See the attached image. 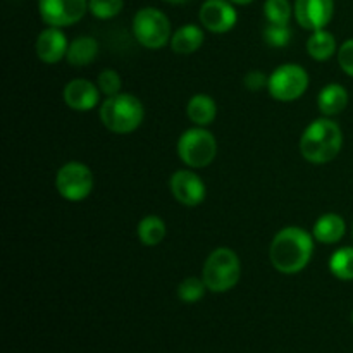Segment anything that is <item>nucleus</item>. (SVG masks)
<instances>
[{
  "label": "nucleus",
  "mask_w": 353,
  "mask_h": 353,
  "mask_svg": "<svg viewBox=\"0 0 353 353\" xmlns=\"http://www.w3.org/2000/svg\"><path fill=\"white\" fill-rule=\"evenodd\" d=\"M314 234L299 226L283 228L269 248L272 268L281 274L303 271L312 259Z\"/></svg>",
  "instance_id": "f257e3e1"
},
{
  "label": "nucleus",
  "mask_w": 353,
  "mask_h": 353,
  "mask_svg": "<svg viewBox=\"0 0 353 353\" xmlns=\"http://www.w3.org/2000/svg\"><path fill=\"white\" fill-rule=\"evenodd\" d=\"M343 133L334 121L323 117L307 126L300 138V154L310 164H327L341 150Z\"/></svg>",
  "instance_id": "f03ea898"
},
{
  "label": "nucleus",
  "mask_w": 353,
  "mask_h": 353,
  "mask_svg": "<svg viewBox=\"0 0 353 353\" xmlns=\"http://www.w3.org/2000/svg\"><path fill=\"white\" fill-rule=\"evenodd\" d=\"M145 117L143 103L131 93H117L107 97L100 107V119L103 126L116 134L133 133L141 126Z\"/></svg>",
  "instance_id": "7ed1b4c3"
},
{
  "label": "nucleus",
  "mask_w": 353,
  "mask_h": 353,
  "mask_svg": "<svg viewBox=\"0 0 353 353\" xmlns=\"http://www.w3.org/2000/svg\"><path fill=\"white\" fill-rule=\"evenodd\" d=\"M241 276V264L238 255L231 248H216L207 257L202 269V279L207 290L212 293L230 292L238 285Z\"/></svg>",
  "instance_id": "20e7f679"
},
{
  "label": "nucleus",
  "mask_w": 353,
  "mask_h": 353,
  "mask_svg": "<svg viewBox=\"0 0 353 353\" xmlns=\"http://www.w3.org/2000/svg\"><path fill=\"white\" fill-rule=\"evenodd\" d=\"M133 34L145 48L159 50L171 41V21L155 7H143L133 17Z\"/></svg>",
  "instance_id": "39448f33"
},
{
  "label": "nucleus",
  "mask_w": 353,
  "mask_h": 353,
  "mask_svg": "<svg viewBox=\"0 0 353 353\" xmlns=\"http://www.w3.org/2000/svg\"><path fill=\"white\" fill-rule=\"evenodd\" d=\"M217 154V141L205 128H190L179 137L178 155L188 168L202 169L214 162Z\"/></svg>",
  "instance_id": "423d86ee"
},
{
  "label": "nucleus",
  "mask_w": 353,
  "mask_h": 353,
  "mask_svg": "<svg viewBox=\"0 0 353 353\" xmlns=\"http://www.w3.org/2000/svg\"><path fill=\"white\" fill-rule=\"evenodd\" d=\"M309 88V72L299 64H283L269 76L268 90L279 102H293Z\"/></svg>",
  "instance_id": "0eeeda50"
},
{
  "label": "nucleus",
  "mask_w": 353,
  "mask_h": 353,
  "mask_svg": "<svg viewBox=\"0 0 353 353\" xmlns=\"http://www.w3.org/2000/svg\"><path fill=\"white\" fill-rule=\"evenodd\" d=\"M55 188L62 199L69 202H81L92 193L93 174L88 165L81 162H68L55 176Z\"/></svg>",
  "instance_id": "6e6552de"
},
{
  "label": "nucleus",
  "mask_w": 353,
  "mask_h": 353,
  "mask_svg": "<svg viewBox=\"0 0 353 353\" xmlns=\"http://www.w3.org/2000/svg\"><path fill=\"white\" fill-rule=\"evenodd\" d=\"M88 10V0H38V12L48 26L65 28L79 23Z\"/></svg>",
  "instance_id": "1a4fd4ad"
},
{
  "label": "nucleus",
  "mask_w": 353,
  "mask_h": 353,
  "mask_svg": "<svg viewBox=\"0 0 353 353\" xmlns=\"http://www.w3.org/2000/svg\"><path fill=\"white\" fill-rule=\"evenodd\" d=\"M200 23L210 33H228L238 21V12L230 0H205L200 7Z\"/></svg>",
  "instance_id": "9d476101"
},
{
  "label": "nucleus",
  "mask_w": 353,
  "mask_h": 353,
  "mask_svg": "<svg viewBox=\"0 0 353 353\" xmlns=\"http://www.w3.org/2000/svg\"><path fill=\"white\" fill-rule=\"evenodd\" d=\"M293 12L303 30H324L333 19L334 0H295Z\"/></svg>",
  "instance_id": "9b49d317"
},
{
  "label": "nucleus",
  "mask_w": 353,
  "mask_h": 353,
  "mask_svg": "<svg viewBox=\"0 0 353 353\" xmlns=\"http://www.w3.org/2000/svg\"><path fill=\"white\" fill-rule=\"evenodd\" d=\"M171 192L179 203L196 207L205 199V185L202 178L190 169H181L171 176Z\"/></svg>",
  "instance_id": "f8f14e48"
},
{
  "label": "nucleus",
  "mask_w": 353,
  "mask_h": 353,
  "mask_svg": "<svg viewBox=\"0 0 353 353\" xmlns=\"http://www.w3.org/2000/svg\"><path fill=\"white\" fill-rule=\"evenodd\" d=\"M64 102L69 109L78 110V112H88L95 109L100 100V90L95 83L85 78H76L64 86Z\"/></svg>",
  "instance_id": "ddd939ff"
},
{
  "label": "nucleus",
  "mask_w": 353,
  "mask_h": 353,
  "mask_svg": "<svg viewBox=\"0 0 353 353\" xmlns=\"http://www.w3.org/2000/svg\"><path fill=\"white\" fill-rule=\"evenodd\" d=\"M68 48L69 43L65 40V34L62 33L61 28L54 26H48L47 30L41 31L37 38V45H34L38 59L45 64H57L65 57Z\"/></svg>",
  "instance_id": "4468645a"
},
{
  "label": "nucleus",
  "mask_w": 353,
  "mask_h": 353,
  "mask_svg": "<svg viewBox=\"0 0 353 353\" xmlns=\"http://www.w3.org/2000/svg\"><path fill=\"white\" fill-rule=\"evenodd\" d=\"M345 231H347V223L343 217L340 214L327 212L316 221L312 234L319 243L333 245L345 236Z\"/></svg>",
  "instance_id": "2eb2a0df"
},
{
  "label": "nucleus",
  "mask_w": 353,
  "mask_h": 353,
  "mask_svg": "<svg viewBox=\"0 0 353 353\" xmlns=\"http://www.w3.org/2000/svg\"><path fill=\"white\" fill-rule=\"evenodd\" d=\"M348 105V92L345 86L338 83L326 85L317 95V107L326 117L338 116L343 112Z\"/></svg>",
  "instance_id": "dca6fc26"
},
{
  "label": "nucleus",
  "mask_w": 353,
  "mask_h": 353,
  "mask_svg": "<svg viewBox=\"0 0 353 353\" xmlns=\"http://www.w3.org/2000/svg\"><path fill=\"white\" fill-rule=\"evenodd\" d=\"M203 40H205V34L202 28L195 24H186L172 33L171 48L179 55H190L202 47Z\"/></svg>",
  "instance_id": "f3484780"
},
{
  "label": "nucleus",
  "mask_w": 353,
  "mask_h": 353,
  "mask_svg": "<svg viewBox=\"0 0 353 353\" xmlns=\"http://www.w3.org/2000/svg\"><path fill=\"white\" fill-rule=\"evenodd\" d=\"M99 55V43L92 37H78L69 43L65 59L74 68L90 65Z\"/></svg>",
  "instance_id": "a211bd4d"
},
{
  "label": "nucleus",
  "mask_w": 353,
  "mask_h": 353,
  "mask_svg": "<svg viewBox=\"0 0 353 353\" xmlns=\"http://www.w3.org/2000/svg\"><path fill=\"white\" fill-rule=\"evenodd\" d=\"M186 114H188L190 121L193 124L200 128H205L209 124L214 123L217 116V105L209 95H203V93H199V95L192 97L186 105Z\"/></svg>",
  "instance_id": "6ab92c4d"
},
{
  "label": "nucleus",
  "mask_w": 353,
  "mask_h": 353,
  "mask_svg": "<svg viewBox=\"0 0 353 353\" xmlns=\"http://www.w3.org/2000/svg\"><path fill=\"white\" fill-rule=\"evenodd\" d=\"M307 52L314 61H327L336 52V40H334L333 33L326 30L312 31L310 38L307 40Z\"/></svg>",
  "instance_id": "aec40b11"
},
{
  "label": "nucleus",
  "mask_w": 353,
  "mask_h": 353,
  "mask_svg": "<svg viewBox=\"0 0 353 353\" xmlns=\"http://www.w3.org/2000/svg\"><path fill=\"white\" fill-rule=\"evenodd\" d=\"M165 223L159 216H145L138 223V238L145 247H157L165 238Z\"/></svg>",
  "instance_id": "412c9836"
},
{
  "label": "nucleus",
  "mask_w": 353,
  "mask_h": 353,
  "mask_svg": "<svg viewBox=\"0 0 353 353\" xmlns=\"http://www.w3.org/2000/svg\"><path fill=\"white\" fill-rule=\"evenodd\" d=\"M330 271L341 281H353V247H343L331 255Z\"/></svg>",
  "instance_id": "4be33fe9"
},
{
  "label": "nucleus",
  "mask_w": 353,
  "mask_h": 353,
  "mask_svg": "<svg viewBox=\"0 0 353 353\" xmlns=\"http://www.w3.org/2000/svg\"><path fill=\"white\" fill-rule=\"evenodd\" d=\"M293 7L290 0H265L264 16L269 24H279V26H288L292 19Z\"/></svg>",
  "instance_id": "5701e85b"
},
{
  "label": "nucleus",
  "mask_w": 353,
  "mask_h": 353,
  "mask_svg": "<svg viewBox=\"0 0 353 353\" xmlns=\"http://www.w3.org/2000/svg\"><path fill=\"white\" fill-rule=\"evenodd\" d=\"M205 283L202 278H186L185 281L179 283L178 296L185 303H196L205 295Z\"/></svg>",
  "instance_id": "b1692460"
},
{
  "label": "nucleus",
  "mask_w": 353,
  "mask_h": 353,
  "mask_svg": "<svg viewBox=\"0 0 353 353\" xmlns=\"http://www.w3.org/2000/svg\"><path fill=\"white\" fill-rule=\"evenodd\" d=\"M124 0H88V10L97 19H112L119 16Z\"/></svg>",
  "instance_id": "393cba45"
},
{
  "label": "nucleus",
  "mask_w": 353,
  "mask_h": 353,
  "mask_svg": "<svg viewBox=\"0 0 353 353\" xmlns=\"http://www.w3.org/2000/svg\"><path fill=\"white\" fill-rule=\"evenodd\" d=\"M293 31L290 26H279V24H269L264 28V40L269 47L283 48L292 41Z\"/></svg>",
  "instance_id": "a878e982"
},
{
  "label": "nucleus",
  "mask_w": 353,
  "mask_h": 353,
  "mask_svg": "<svg viewBox=\"0 0 353 353\" xmlns=\"http://www.w3.org/2000/svg\"><path fill=\"white\" fill-rule=\"evenodd\" d=\"M97 85H99V90L102 95L114 97L117 93H121L123 81H121V76L114 69H105V71L100 72L99 79H97Z\"/></svg>",
  "instance_id": "bb28decb"
},
{
  "label": "nucleus",
  "mask_w": 353,
  "mask_h": 353,
  "mask_svg": "<svg viewBox=\"0 0 353 353\" xmlns=\"http://www.w3.org/2000/svg\"><path fill=\"white\" fill-rule=\"evenodd\" d=\"M338 64H340V68L343 69L348 76L353 78V38L345 41V43L338 48Z\"/></svg>",
  "instance_id": "cd10ccee"
},
{
  "label": "nucleus",
  "mask_w": 353,
  "mask_h": 353,
  "mask_svg": "<svg viewBox=\"0 0 353 353\" xmlns=\"http://www.w3.org/2000/svg\"><path fill=\"white\" fill-rule=\"evenodd\" d=\"M243 83L250 92H259V90L265 88L269 85V76H265L261 71H250L245 76Z\"/></svg>",
  "instance_id": "c85d7f7f"
},
{
  "label": "nucleus",
  "mask_w": 353,
  "mask_h": 353,
  "mask_svg": "<svg viewBox=\"0 0 353 353\" xmlns=\"http://www.w3.org/2000/svg\"><path fill=\"white\" fill-rule=\"evenodd\" d=\"M231 3H236V6H248V3H252L254 0H230Z\"/></svg>",
  "instance_id": "c756f323"
},
{
  "label": "nucleus",
  "mask_w": 353,
  "mask_h": 353,
  "mask_svg": "<svg viewBox=\"0 0 353 353\" xmlns=\"http://www.w3.org/2000/svg\"><path fill=\"white\" fill-rule=\"evenodd\" d=\"M164 2L172 3V6H179V3H186V2H190V0H164Z\"/></svg>",
  "instance_id": "7c9ffc66"
},
{
  "label": "nucleus",
  "mask_w": 353,
  "mask_h": 353,
  "mask_svg": "<svg viewBox=\"0 0 353 353\" xmlns=\"http://www.w3.org/2000/svg\"><path fill=\"white\" fill-rule=\"evenodd\" d=\"M352 321H353V314H352Z\"/></svg>",
  "instance_id": "2f4dec72"
}]
</instances>
